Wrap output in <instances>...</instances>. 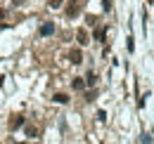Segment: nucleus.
<instances>
[{
    "label": "nucleus",
    "instance_id": "obj_1",
    "mask_svg": "<svg viewBox=\"0 0 154 144\" xmlns=\"http://www.w3.org/2000/svg\"><path fill=\"white\" fill-rule=\"evenodd\" d=\"M78 12H81V5H78L76 0H69V5H66V17L74 19V17H78Z\"/></svg>",
    "mask_w": 154,
    "mask_h": 144
},
{
    "label": "nucleus",
    "instance_id": "obj_2",
    "mask_svg": "<svg viewBox=\"0 0 154 144\" xmlns=\"http://www.w3.org/2000/svg\"><path fill=\"white\" fill-rule=\"evenodd\" d=\"M55 33V26H52V21H45L43 26H40V36H52Z\"/></svg>",
    "mask_w": 154,
    "mask_h": 144
},
{
    "label": "nucleus",
    "instance_id": "obj_3",
    "mask_svg": "<svg viewBox=\"0 0 154 144\" xmlns=\"http://www.w3.org/2000/svg\"><path fill=\"white\" fill-rule=\"evenodd\" d=\"M24 125V116H12V121H10V130H19Z\"/></svg>",
    "mask_w": 154,
    "mask_h": 144
},
{
    "label": "nucleus",
    "instance_id": "obj_4",
    "mask_svg": "<svg viewBox=\"0 0 154 144\" xmlns=\"http://www.w3.org/2000/svg\"><path fill=\"white\" fill-rule=\"evenodd\" d=\"M69 59H71V64H81V62H83L81 50H71V52H69Z\"/></svg>",
    "mask_w": 154,
    "mask_h": 144
},
{
    "label": "nucleus",
    "instance_id": "obj_5",
    "mask_svg": "<svg viewBox=\"0 0 154 144\" xmlns=\"http://www.w3.org/2000/svg\"><path fill=\"white\" fill-rule=\"evenodd\" d=\"M52 102H57V104H66V102H69V94H64V92H57V94L52 97Z\"/></svg>",
    "mask_w": 154,
    "mask_h": 144
},
{
    "label": "nucleus",
    "instance_id": "obj_6",
    "mask_svg": "<svg viewBox=\"0 0 154 144\" xmlns=\"http://www.w3.org/2000/svg\"><path fill=\"white\" fill-rule=\"evenodd\" d=\"M76 40L81 43V45H88V31H83V28H81V31L76 33Z\"/></svg>",
    "mask_w": 154,
    "mask_h": 144
},
{
    "label": "nucleus",
    "instance_id": "obj_7",
    "mask_svg": "<svg viewBox=\"0 0 154 144\" xmlns=\"http://www.w3.org/2000/svg\"><path fill=\"white\" fill-rule=\"evenodd\" d=\"M38 135V128L36 125H26V137H36Z\"/></svg>",
    "mask_w": 154,
    "mask_h": 144
},
{
    "label": "nucleus",
    "instance_id": "obj_8",
    "mask_svg": "<svg viewBox=\"0 0 154 144\" xmlns=\"http://www.w3.org/2000/svg\"><path fill=\"white\" fill-rule=\"evenodd\" d=\"M71 85H74V90H83V85H85V83H83V78H74V83H71Z\"/></svg>",
    "mask_w": 154,
    "mask_h": 144
},
{
    "label": "nucleus",
    "instance_id": "obj_9",
    "mask_svg": "<svg viewBox=\"0 0 154 144\" xmlns=\"http://www.w3.org/2000/svg\"><path fill=\"white\" fill-rule=\"evenodd\" d=\"M142 144H152V135H149V132L142 135Z\"/></svg>",
    "mask_w": 154,
    "mask_h": 144
},
{
    "label": "nucleus",
    "instance_id": "obj_10",
    "mask_svg": "<svg viewBox=\"0 0 154 144\" xmlns=\"http://www.w3.org/2000/svg\"><path fill=\"white\" fill-rule=\"evenodd\" d=\"M95 38H97V40H104V28H97V31H95Z\"/></svg>",
    "mask_w": 154,
    "mask_h": 144
},
{
    "label": "nucleus",
    "instance_id": "obj_11",
    "mask_svg": "<svg viewBox=\"0 0 154 144\" xmlns=\"http://www.w3.org/2000/svg\"><path fill=\"white\" fill-rule=\"evenodd\" d=\"M102 10L109 12V10H112V0H104V2H102Z\"/></svg>",
    "mask_w": 154,
    "mask_h": 144
},
{
    "label": "nucleus",
    "instance_id": "obj_12",
    "mask_svg": "<svg viewBox=\"0 0 154 144\" xmlns=\"http://www.w3.org/2000/svg\"><path fill=\"white\" fill-rule=\"evenodd\" d=\"M85 83H88V85H95V73H88V78H85Z\"/></svg>",
    "mask_w": 154,
    "mask_h": 144
},
{
    "label": "nucleus",
    "instance_id": "obj_13",
    "mask_svg": "<svg viewBox=\"0 0 154 144\" xmlns=\"http://www.w3.org/2000/svg\"><path fill=\"white\" fill-rule=\"evenodd\" d=\"M62 2H64V0H50V7H59Z\"/></svg>",
    "mask_w": 154,
    "mask_h": 144
},
{
    "label": "nucleus",
    "instance_id": "obj_14",
    "mask_svg": "<svg viewBox=\"0 0 154 144\" xmlns=\"http://www.w3.org/2000/svg\"><path fill=\"white\" fill-rule=\"evenodd\" d=\"M2 17H5V10H0V19H2Z\"/></svg>",
    "mask_w": 154,
    "mask_h": 144
}]
</instances>
